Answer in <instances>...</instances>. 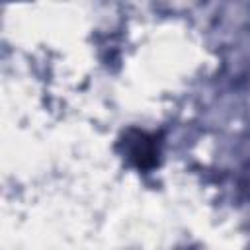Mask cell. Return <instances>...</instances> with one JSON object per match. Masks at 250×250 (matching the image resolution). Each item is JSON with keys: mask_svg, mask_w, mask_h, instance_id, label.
<instances>
[{"mask_svg": "<svg viewBox=\"0 0 250 250\" xmlns=\"http://www.w3.org/2000/svg\"><path fill=\"white\" fill-rule=\"evenodd\" d=\"M135 141H137V145H135V148L131 150V154H133V158H137V164H139L141 168L152 166V164H154V156H156V150H154L152 141H150L146 135H143V133H139Z\"/></svg>", "mask_w": 250, "mask_h": 250, "instance_id": "cell-1", "label": "cell"}]
</instances>
